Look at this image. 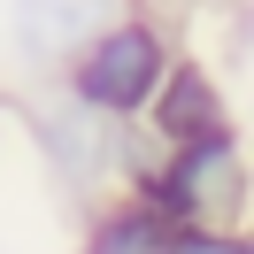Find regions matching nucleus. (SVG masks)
<instances>
[{
  "label": "nucleus",
  "instance_id": "obj_2",
  "mask_svg": "<svg viewBox=\"0 0 254 254\" xmlns=\"http://www.w3.org/2000/svg\"><path fill=\"white\" fill-rule=\"evenodd\" d=\"M124 192L154 200L177 231H200V223L247 231L254 223V146H247L239 124L200 131V139H177V146H154V162H146Z\"/></svg>",
  "mask_w": 254,
  "mask_h": 254
},
{
  "label": "nucleus",
  "instance_id": "obj_5",
  "mask_svg": "<svg viewBox=\"0 0 254 254\" xmlns=\"http://www.w3.org/2000/svg\"><path fill=\"white\" fill-rule=\"evenodd\" d=\"M108 16V0H8V39L31 69H62L69 54L93 39V23Z\"/></svg>",
  "mask_w": 254,
  "mask_h": 254
},
{
  "label": "nucleus",
  "instance_id": "obj_3",
  "mask_svg": "<svg viewBox=\"0 0 254 254\" xmlns=\"http://www.w3.org/2000/svg\"><path fill=\"white\" fill-rule=\"evenodd\" d=\"M23 131H31L39 170H47L69 200L93 208L100 192L124 185V131H131V124H100V116H85L62 85H54L47 100H31V108H23Z\"/></svg>",
  "mask_w": 254,
  "mask_h": 254
},
{
  "label": "nucleus",
  "instance_id": "obj_6",
  "mask_svg": "<svg viewBox=\"0 0 254 254\" xmlns=\"http://www.w3.org/2000/svg\"><path fill=\"white\" fill-rule=\"evenodd\" d=\"M77 254H177V223L139 192H100L77 223Z\"/></svg>",
  "mask_w": 254,
  "mask_h": 254
},
{
  "label": "nucleus",
  "instance_id": "obj_10",
  "mask_svg": "<svg viewBox=\"0 0 254 254\" xmlns=\"http://www.w3.org/2000/svg\"><path fill=\"white\" fill-rule=\"evenodd\" d=\"M247 254H254V223H247Z\"/></svg>",
  "mask_w": 254,
  "mask_h": 254
},
{
  "label": "nucleus",
  "instance_id": "obj_8",
  "mask_svg": "<svg viewBox=\"0 0 254 254\" xmlns=\"http://www.w3.org/2000/svg\"><path fill=\"white\" fill-rule=\"evenodd\" d=\"M170 8H216V0H170Z\"/></svg>",
  "mask_w": 254,
  "mask_h": 254
},
{
  "label": "nucleus",
  "instance_id": "obj_4",
  "mask_svg": "<svg viewBox=\"0 0 254 254\" xmlns=\"http://www.w3.org/2000/svg\"><path fill=\"white\" fill-rule=\"evenodd\" d=\"M223 124H239L223 77L200 62V54H177L170 77H162V93H154V108H146V139L177 146V139H200V131H223Z\"/></svg>",
  "mask_w": 254,
  "mask_h": 254
},
{
  "label": "nucleus",
  "instance_id": "obj_9",
  "mask_svg": "<svg viewBox=\"0 0 254 254\" xmlns=\"http://www.w3.org/2000/svg\"><path fill=\"white\" fill-rule=\"evenodd\" d=\"M0 139H8V100H0Z\"/></svg>",
  "mask_w": 254,
  "mask_h": 254
},
{
  "label": "nucleus",
  "instance_id": "obj_1",
  "mask_svg": "<svg viewBox=\"0 0 254 254\" xmlns=\"http://www.w3.org/2000/svg\"><path fill=\"white\" fill-rule=\"evenodd\" d=\"M177 54L185 47H177L170 16L146 8V0H131V8H108L93 23V39L54 69V85L85 116H100V124H146V108H154V93H162Z\"/></svg>",
  "mask_w": 254,
  "mask_h": 254
},
{
  "label": "nucleus",
  "instance_id": "obj_7",
  "mask_svg": "<svg viewBox=\"0 0 254 254\" xmlns=\"http://www.w3.org/2000/svg\"><path fill=\"white\" fill-rule=\"evenodd\" d=\"M177 254H247V231H216V223H200V231H177Z\"/></svg>",
  "mask_w": 254,
  "mask_h": 254
}]
</instances>
